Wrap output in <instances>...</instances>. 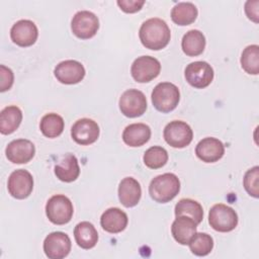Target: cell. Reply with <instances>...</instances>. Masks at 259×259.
<instances>
[{
	"label": "cell",
	"instance_id": "4fadbf2b",
	"mask_svg": "<svg viewBox=\"0 0 259 259\" xmlns=\"http://www.w3.org/2000/svg\"><path fill=\"white\" fill-rule=\"evenodd\" d=\"M54 74L57 80L63 84H77L85 77V68L78 61L66 60L56 66Z\"/></svg>",
	"mask_w": 259,
	"mask_h": 259
},
{
	"label": "cell",
	"instance_id": "ffe728a7",
	"mask_svg": "<svg viewBox=\"0 0 259 259\" xmlns=\"http://www.w3.org/2000/svg\"><path fill=\"white\" fill-rule=\"evenodd\" d=\"M142 188L140 183L133 177L123 178L118 185V198L125 207L137 205L141 199Z\"/></svg>",
	"mask_w": 259,
	"mask_h": 259
},
{
	"label": "cell",
	"instance_id": "e0dca14e",
	"mask_svg": "<svg viewBox=\"0 0 259 259\" xmlns=\"http://www.w3.org/2000/svg\"><path fill=\"white\" fill-rule=\"evenodd\" d=\"M195 154L202 162L214 163L224 156L225 146L219 139L204 138L196 145Z\"/></svg>",
	"mask_w": 259,
	"mask_h": 259
},
{
	"label": "cell",
	"instance_id": "9a60e30c",
	"mask_svg": "<svg viewBox=\"0 0 259 259\" xmlns=\"http://www.w3.org/2000/svg\"><path fill=\"white\" fill-rule=\"evenodd\" d=\"M38 36V30L34 22L28 19L16 21L10 29V37L19 47L32 46Z\"/></svg>",
	"mask_w": 259,
	"mask_h": 259
},
{
	"label": "cell",
	"instance_id": "5bb4252c",
	"mask_svg": "<svg viewBox=\"0 0 259 259\" xmlns=\"http://www.w3.org/2000/svg\"><path fill=\"white\" fill-rule=\"evenodd\" d=\"M99 132V126L96 121L90 118H81L73 124L71 136L77 144L87 146L97 141Z\"/></svg>",
	"mask_w": 259,
	"mask_h": 259
},
{
	"label": "cell",
	"instance_id": "277c9868",
	"mask_svg": "<svg viewBox=\"0 0 259 259\" xmlns=\"http://www.w3.org/2000/svg\"><path fill=\"white\" fill-rule=\"evenodd\" d=\"M74 208L71 200L64 194L53 195L46 204V214L55 225H65L73 217Z\"/></svg>",
	"mask_w": 259,
	"mask_h": 259
},
{
	"label": "cell",
	"instance_id": "6da1fadb",
	"mask_svg": "<svg viewBox=\"0 0 259 259\" xmlns=\"http://www.w3.org/2000/svg\"><path fill=\"white\" fill-rule=\"evenodd\" d=\"M139 36L144 47L159 51L169 44L171 31L163 19L154 17L143 22L139 30Z\"/></svg>",
	"mask_w": 259,
	"mask_h": 259
},
{
	"label": "cell",
	"instance_id": "8fae6325",
	"mask_svg": "<svg viewBox=\"0 0 259 259\" xmlns=\"http://www.w3.org/2000/svg\"><path fill=\"white\" fill-rule=\"evenodd\" d=\"M8 192L16 199H24L30 195L33 189L32 175L24 169L13 171L7 182Z\"/></svg>",
	"mask_w": 259,
	"mask_h": 259
},
{
	"label": "cell",
	"instance_id": "7c38bea8",
	"mask_svg": "<svg viewBox=\"0 0 259 259\" xmlns=\"http://www.w3.org/2000/svg\"><path fill=\"white\" fill-rule=\"evenodd\" d=\"M71 247V239L63 232H53L44 241V251L50 259L65 258L70 253Z\"/></svg>",
	"mask_w": 259,
	"mask_h": 259
},
{
	"label": "cell",
	"instance_id": "484cf974",
	"mask_svg": "<svg viewBox=\"0 0 259 259\" xmlns=\"http://www.w3.org/2000/svg\"><path fill=\"white\" fill-rule=\"evenodd\" d=\"M198 14L196 6L191 2H179L171 10V19L177 25H189Z\"/></svg>",
	"mask_w": 259,
	"mask_h": 259
},
{
	"label": "cell",
	"instance_id": "7402d4cb",
	"mask_svg": "<svg viewBox=\"0 0 259 259\" xmlns=\"http://www.w3.org/2000/svg\"><path fill=\"white\" fill-rule=\"evenodd\" d=\"M151 138V128L145 123H132L127 125L122 133L124 144L130 147H141Z\"/></svg>",
	"mask_w": 259,
	"mask_h": 259
},
{
	"label": "cell",
	"instance_id": "83f0119b",
	"mask_svg": "<svg viewBox=\"0 0 259 259\" xmlns=\"http://www.w3.org/2000/svg\"><path fill=\"white\" fill-rule=\"evenodd\" d=\"M175 215H187L198 225L203 220V208L199 202L190 198H182L175 205Z\"/></svg>",
	"mask_w": 259,
	"mask_h": 259
},
{
	"label": "cell",
	"instance_id": "d4e9b609",
	"mask_svg": "<svg viewBox=\"0 0 259 259\" xmlns=\"http://www.w3.org/2000/svg\"><path fill=\"white\" fill-rule=\"evenodd\" d=\"M181 48L183 53L189 57L199 56L205 48V37L203 33L197 29L187 31L182 37Z\"/></svg>",
	"mask_w": 259,
	"mask_h": 259
},
{
	"label": "cell",
	"instance_id": "7a4b0ae2",
	"mask_svg": "<svg viewBox=\"0 0 259 259\" xmlns=\"http://www.w3.org/2000/svg\"><path fill=\"white\" fill-rule=\"evenodd\" d=\"M180 191V181L173 173H164L152 179L149 185V193L152 199L159 203L172 200Z\"/></svg>",
	"mask_w": 259,
	"mask_h": 259
},
{
	"label": "cell",
	"instance_id": "ac0fdd59",
	"mask_svg": "<svg viewBox=\"0 0 259 259\" xmlns=\"http://www.w3.org/2000/svg\"><path fill=\"white\" fill-rule=\"evenodd\" d=\"M197 224L193 219L187 215L176 217L175 221L171 226V233L176 242L181 245H188L189 241L192 239L196 233Z\"/></svg>",
	"mask_w": 259,
	"mask_h": 259
},
{
	"label": "cell",
	"instance_id": "f1b7e54d",
	"mask_svg": "<svg viewBox=\"0 0 259 259\" xmlns=\"http://www.w3.org/2000/svg\"><path fill=\"white\" fill-rule=\"evenodd\" d=\"M241 66L243 70L252 75L259 73V47L251 45L244 49L241 56Z\"/></svg>",
	"mask_w": 259,
	"mask_h": 259
},
{
	"label": "cell",
	"instance_id": "3957f363",
	"mask_svg": "<svg viewBox=\"0 0 259 259\" xmlns=\"http://www.w3.org/2000/svg\"><path fill=\"white\" fill-rule=\"evenodd\" d=\"M154 107L163 113L174 110L180 100V92L176 85L170 82H161L155 86L152 92Z\"/></svg>",
	"mask_w": 259,
	"mask_h": 259
},
{
	"label": "cell",
	"instance_id": "4316f807",
	"mask_svg": "<svg viewBox=\"0 0 259 259\" xmlns=\"http://www.w3.org/2000/svg\"><path fill=\"white\" fill-rule=\"evenodd\" d=\"M65 126V121L63 117L57 113L51 112L42 116L39 122V128L41 134L50 139L59 137Z\"/></svg>",
	"mask_w": 259,
	"mask_h": 259
},
{
	"label": "cell",
	"instance_id": "ba28073f",
	"mask_svg": "<svg viewBox=\"0 0 259 259\" xmlns=\"http://www.w3.org/2000/svg\"><path fill=\"white\" fill-rule=\"evenodd\" d=\"M99 28L98 17L91 11H78L72 18V32L79 38L88 39L93 37Z\"/></svg>",
	"mask_w": 259,
	"mask_h": 259
},
{
	"label": "cell",
	"instance_id": "9c48e42d",
	"mask_svg": "<svg viewBox=\"0 0 259 259\" xmlns=\"http://www.w3.org/2000/svg\"><path fill=\"white\" fill-rule=\"evenodd\" d=\"M161 71L160 62L151 56L137 58L131 67V74L135 81L147 83L158 77Z\"/></svg>",
	"mask_w": 259,
	"mask_h": 259
},
{
	"label": "cell",
	"instance_id": "2e32d148",
	"mask_svg": "<svg viewBox=\"0 0 259 259\" xmlns=\"http://www.w3.org/2000/svg\"><path fill=\"white\" fill-rule=\"evenodd\" d=\"M5 154L10 162L14 164H24L33 158L35 154V147L29 140L18 139L7 145Z\"/></svg>",
	"mask_w": 259,
	"mask_h": 259
},
{
	"label": "cell",
	"instance_id": "d6a6232c",
	"mask_svg": "<svg viewBox=\"0 0 259 259\" xmlns=\"http://www.w3.org/2000/svg\"><path fill=\"white\" fill-rule=\"evenodd\" d=\"M0 77H1L0 91L4 92L6 90H9L14 81V75H13L12 70L7 68L4 65H1L0 66Z\"/></svg>",
	"mask_w": 259,
	"mask_h": 259
},
{
	"label": "cell",
	"instance_id": "8992f818",
	"mask_svg": "<svg viewBox=\"0 0 259 259\" xmlns=\"http://www.w3.org/2000/svg\"><path fill=\"white\" fill-rule=\"evenodd\" d=\"M163 136L168 145L181 149L191 143L193 132L188 123L182 120H173L165 126Z\"/></svg>",
	"mask_w": 259,
	"mask_h": 259
},
{
	"label": "cell",
	"instance_id": "603a6c76",
	"mask_svg": "<svg viewBox=\"0 0 259 259\" xmlns=\"http://www.w3.org/2000/svg\"><path fill=\"white\" fill-rule=\"evenodd\" d=\"M74 237L77 245L86 250L93 248L98 241V233L95 227L89 222L79 223L75 227Z\"/></svg>",
	"mask_w": 259,
	"mask_h": 259
},
{
	"label": "cell",
	"instance_id": "f546056e",
	"mask_svg": "<svg viewBox=\"0 0 259 259\" xmlns=\"http://www.w3.org/2000/svg\"><path fill=\"white\" fill-rule=\"evenodd\" d=\"M190 251L196 256H206L213 248V240L206 233H195L188 243Z\"/></svg>",
	"mask_w": 259,
	"mask_h": 259
},
{
	"label": "cell",
	"instance_id": "30bf717a",
	"mask_svg": "<svg viewBox=\"0 0 259 259\" xmlns=\"http://www.w3.org/2000/svg\"><path fill=\"white\" fill-rule=\"evenodd\" d=\"M184 76L192 87L202 89L211 83L213 79V69L204 61H196L186 66Z\"/></svg>",
	"mask_w": 259,
	"mask_h": 259
},
{
	"label": "cell",
	"instance_id": "1f68e13d",
	"mask_svg": "<svg viewBox=\"0 0 259 259\" xmlns=\"http://www.w3.org/2000/svg\"><path fill=\"white\" fill-rule=\"evenodd\" d=\"M258 181H259V167L254 166L253 168L249 169L245 173V176L243 179V185L245 190L248 192V194H250L255 198H258L259 196Z\"/></svg>",
	"mask_w": 259,
	"mask_h": 259
},
{
	"label": "cell",
	"instance_id": "cb8c5ba5",
	"mask_svg": "<svg viewBox=\"0 0 259 259\" xmlns=\"http://www.w3.org/2000/svg\"><path fill=\"white\" fill-rule=\"evenodd\" d=\"M22 120V112L16 105H9L0 112V132L2 135H10L15 132Z\"/></svg>",
	"mask_w": 259,
	"mask_h": 259
},
{
	"label": "cell",
	"instance_id": "d6986e66",
	"mask_svg": "<svg viewBox=\"0 0 259 259\" xmlns=\"http://www.w3.org/2000/svg\"><path fill=\"white\" fill-rule=\"evenodd\" d=\"M128 223L126 213L118 207H110L106 209L101 218L100 225L102 229L111 234H117L122 232Z\"/></svg>",
	"mask_w": 259,
	"mask_h": 259
},
{
	"label": "cell",
	"instance_id": "e575fe53",
	"mask_svg": "<svg viewBox=\"0 0 259 259\" xmlns=\"http://www.w3.org/2000/svg\"><path fill=\"white\" fill-rule=\"evenodd\" d=\"M258 5L259 1H247L245 4V12L249 19L254 21L255 23L258 22Z\"/></svg>",
	"mask_w": 259,
	"mask_h": 259
},
{
	"label": "cell",
	"instance_id": "836d02e7",
	"mask_svg": "<svg viewBox=\"0 0 259 259\" xmlns=\"http://www.w3.org/2000/svg\"><path fill=\"white\" fill-rule=\"evenodd\" d=\"M117 5L119 8L126 13H135L141 10L145 4L144 0H117Z\"/></svg>",
	"mask_w": 259,
	"mask_h": 259
},
{
	"label": "cell",
	"instance_id": "5b68a950",
	"mask_svg": "<svg viewBox=\"0 0 259 259\" xmlns=\"http://www.w3.org/2000/svg\"><path fill=\"white\" fill-rule=\"evenodd\" d=\"M208 224L214 231L231 232L238 225V214L232 207L224 203H218L209 209Z\"/></svg>",
	"mask_w": 259,
	"mask_h": 259
},
{
	"label": "cell",
	"instance_id": "4dcf8cb0",
	"mask_svg": "<svg viewBox=\"0 0 259 259\" xmlns=\"http://www.w3.org/2000/svg\"><path fill=\"white\" fill-rule=\"evenodd\" d=\"M168 161L167 151L160 146L149 148L144 154V163L150 169L162 168Z\"/></svg>",
	"mask_w": 259,
	"mask_h": 259
},
{
	"label": "cell",
	"instance_id": "52a82bcc",
	"mask_svg": "<svg viewBox=\"0 0 259 259\" xmlns=\"http://www.w3.org/2000/svg\"><path fill=\"white\" fill-rule=\"evenodd\" d=\"M118 105L121 113L126 117H138L147 109V98L138 89H127L121 94Z\"/></svg>",
	"mask_w": 259,
	"mask_h": 259
},
{
	"label": "cell",
	"instance_id": "44dd1931",
	"mask_svg": "<svg viewBox=\"0 0 259 259\" xmlns=\"http://www.w3.org/2000/svg\"><path fill=\"white\" fill-rule=\"evenodd\" d=\"M55 174L63 182L75 181L80 174L78 160L73 154H66L55 165Z\"/></svg>",
	"mask_w": 259,
	"mask_h": 259
}]
</instances>
